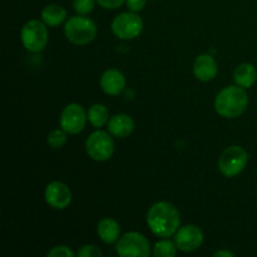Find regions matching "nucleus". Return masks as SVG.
I'll return each instance as SVG.
<instances>
[{
  "label": "nucleus",
  "instance_id": "9",
  "mask_svg": "<svg viewBox=\"0 0 257 257\" xmlns=\"http://www.w3.org/2000/svg\"><path fill=\"white\" fill-rule=\"evenodd\" d=\"M88 114H85V110L82 105L70 103L60 114V127L68 135H78L84 130Z\"/></svg>",
  "mask_w": 257,
  "mask_h": 257
},
{
  "label": "nucleus",
  "instance_id": "17",
  "mask_svg": "<svg viewBox=\"0 0 257 257\" xmlns=\"http://www.w3.org/2000/svg\"><path fill=\"white\" fill-rule=\"evenodd\" d=\"M67 19V10L57 4H50L43 9L42 20L48 27H58Z\"/></svg>",
  "mask_w": 257,
  "mask_h": 257
},
{
  "label": "nucleus",
  "instance_id": "23",
  "mask_svg": "<svg viewBox=\"0 0 257 257\" xmlns=\"http://www.w3.org/2000/svg\"><path fill=\"white\" fill-rule=\"evenodd\" d=\"M78 256L79 257H97L102 256V251L93 245H85L78 251Z\"/></svg>",
  "mask_w": 257,
  "mask_h": 257
},
{
  "label": "nucleus",
  "instance_id": "2",
  "mask_svg": "<svg viewBox=\"0 0 257 257\" xmlns=\"http://www.w3.org/2000/svg\"><path fill=\"white\" fill-rule=\"evenodd\" d=\"M248 105V95L242 87H226L215 99L216 112L225 118H237Z\"/></svg>",
  "mask_w": 257,
  "mask_h": 257
},
{
  "label": "nucleus",
  "instance_id": "20",
  "mask_svg": "<svg viewBox=\"0 0 257 257\" xmlns=\"http://www.w3.org/2000/svg\"><path fill=\"white\" fill-rule=\"evenodd\" d=\"M67 143V132L64 130H54L48 136V145L52 148H62Z\"/></svg>",
  "mask_w": 257,
  "mask_h": 257
},
{
  "label": "nucleus",
  "instance_id": "15",
  "mask_svg": "<svg viewBox=\"0 0 257 257\" xmlns=\"http://www.w3.org/2000/svg\"><path fill=\"white\" fill-rule=\"evenodd\" d=\"M97 232L103 242L110 245V243L119 240L120 227L119 225H118L117 221L113 220V218L110 217H107L103 218V220L98 223Z\"/></svg>",
  "mask_w": 257,
  "mask_h": 257
},
{
  "label": "nucleus",
  "instance_id": "1",
  "mask_svg": "<svg viewBox=\"0 0 257 257\" xmlns=\"http://www.w3.org/2000/svg\"><path fill=\"white\" fill-rule=\"evenodd\" d=\"M181 216L177 208L170 202L161 201L155 203L147 213V225L153 235L158 237H171L178 231Z\"/></svg>",
  "mask_w": 257,
  "mask_h": 257
},
{
  "label": "nucleus",
  "instance_id": "11",
  "mask_svg": "<svg viewBox=\"0 0 257 257\" xmlns=\"http://www.w3.org/2000/svg\"><path fill=\"white\" fill-rule=\"evenodd\" d=\"M45 201L55 210H64L72 202V192L65 183L54 181L45 188Z\"/></svg>",
  "mask_w": 257,
  "mask_h": 257
},
{
  "label": "nucleus",
  "instance_id": "5",
  "mask_svg": "<svg viewBox=\"0 0 257 257\" xmlns=\"http://www.w3.org/2000/svg\"><path fill=\"white\" fill-rule=\"evenodd\" d=\"M248 155L240 146H231L226 148L218 160V168L226 177H235L245 170Z\"/></svg>",
  "mask_w": 257,
  "mask_h": 257
},
{
  "label": "nucleus",
  "instance_id": "3",
  "mask_svg": "<svg viewBox=\"0 0 257 257\" xmlns=\"http://www.w3.org/2000/svg\"><path fill=\"white\" fill-rule=\"evenodd\" d=\"M67 39L75 45H87L97 35V27L94 22L84 15L72 17L64 27Z\"/></svg>",
  "mask_w": 257,
  "mask_h": 257
},
{
  "label": "nucleus",
  "instance_id": "13",
  "mask_svg": "<svg viewBox=\"0 0 257 257\" xmlns=\"http://www.w3.org/2000/svg\"><path fill=\"white\" fill-rule=\"evenodd\" d=\"M100 88L108 95H118L125 88V78L118 69H108L100 77Z\"/></svg>",
  "mask_w": 257,
  "mask_h": 257
},
{
  "label": "nucleus",
  "instance_id": "18",
  "mask_svg": "<svg viewBox=\"0 0 257 257\" xmlns=\"http://www.w3.org/2000/svg\"><path fill=\"white\" fill-rule=\"evenodd\" d=\"M88 119L93 127L100 128L107 124L109 120V112L105 105L97 103V104H93L88 110Z\"/></svg>",
  "mask_w": 257,
  "mask_h": 257
},
{
  "label": "nucleus",
  "instance_id": "16",
  "mask_svg": "<svg viewBox=\"0 0 257 257\" xmlns=\"http://www.w3.org/2000/svg\"><path fill=\"white\" fill-rule=\"evenodd\" d=\"M233 79L236 84L242 88H250L255 84L257 80V70L250 63H243L240 64L235 69L233 73Z\"/></svg>",
  "mask_w": 257,
  "mask_h": 257
},
{
  "label": "nucleus",
  "instance_id": "7",
  "mask_svg": "<svg viewBox=\"0 0 257 257\" xmlns=\"http://www.w3.org/2000/svg\"><path fill=\"white\" fill-rule=\"evenodd\" d=\"M112 30L119 39H135L142 33L143 20L133 12L122 13L113 19Z\"/></svg>",
  "mask_w": 257,
  "mask_h": 257
},
{
  "label": "nucleus",
  "instance_id": "25",
  "mask_svg": "<svg viewBox=\"0 0 257 257\" xmlns=\"http://www.w3.org/2000/svg\"><path fill=\"white\" fill-rule=\"evenodd\" d=\"M125 0H97L98 4L104 9H117Z\"/></svg>",
  "mask_w": 257,
  "mask_h": 257
},
{
  "label": "nucleus",
  "instance_id": "12",
  "mask_svg": "<svg viewBox=\"0 0 257 257\" xmlns=\"http://www.w3.org/2000/svg\"><path fill=\"white\" fill-rule=\"evenodd\" d=\"M217 63L210 54H201L193 63L195 77L201 82H210L217 75Z\"/></svg>",
  "mask_w": 257,
  "mask_h": 257
},
{
  "label": "nucleus",
  "instance_id": "24",
  "mask_svg": "<svg viewBox=\"0 0 257 257\" xmlns=\"http://www.w3.org/2000/svg\"><path fill=\"white\" fill-rule=\"evenodd\" d=\"M146 3H147V0H125L127 8L130 9V12L133 13L141 12L146 7Z\"/></svg>",
  "mask_w": 257,
  "mask_h": 257
},
{
  "label": "nucleus",
  "instance_id": "22",
  "mask_svg": "<svg viewBox=\"0 0 257 257\" xmlns=\"http://www.w3.org/2000/svg\"><path fill=\"white\" fill-rule=\"evenodd\" d=\"M49 257H74V252L68 246H55L48 252Z\"/></svg>",
  "mask_w": 257,
  "mask_h": 257
},
{
  "label": "nucleus",
  "instance_id": "10",
  "mask_svg": "<svg viewBox=\"0 0 257 257\" xmlns=\"http://www.w3.org/2000/svg\"><path fill=\"white\" fill-rule=\"evenodd\" d=\"M203 242V233L201 228L195 225H187L181 227L175 233V243L178 250L183 252L196 251Z\"/></svg>",
  "mask_w": 257,
  "mask_h": 257
},
{
  "label": "nucleus",
  "instance_id": "8",
  "mask_svg": "<svg viewBox=\"0 0 257 257\" xmlns=\"http://www.w3.org/2000/svg\"><path fill=\"white\" fill-rule=\"evenodd\" d=\"M115 250L119 256L147 257L150 256V243L147 238L138 232H127L117 241Z\"/></svg>",
  "mask_w": 257,
  "mask_h": 257
},
{
  "label": "nucleus",
  "instance_id": "4",
  "mask_svg": "<svg viewBox=\"0 0 257 257\" xmlns=\"http://www.w3.org/2000/svg\"><path fill=\"white\" fill-rule=\"evenodd\" d=\"M20 38L27 50L32 53L42 52L48 44V29L45 23L37 19L29 20L23 27Z\"/></svg>",
  "mask_w": 257,
  "mask_h": 257
},
{
  "label": "nucleus",
  "instance_id": "19",
  "mask_svg": "<svg viewBox=\"0 0 257 257\" xmlns=\"http://www.w3.org/2000/svg\"><path fill=\"white\" fill-rule=\"evenodd\" d=\"M153 255L156 257H175L177 255V246L170 240L158 241L153 250Z\"/></svg>",
  "mask_w": 257,
  "mask_h": 257
},
{
  "label": "nucleus",
  "instance_id": "21",
  "mask_svg": "<svg viewBox=\"0 0 257 257\" xmlns=\"http://www.w3.org/2000/svg\"><path fill=\"white\" fill-rule=\"evenodd\" d=\"M74 10L80 15H87L94 9V0H73Z\"/></svg>",
  "mask_w": 257,
  "mask_h": 257
},
{
  "label": "nucleus",
  "instance_id": "6",
  "mask_svg": "<svg viewBox=\"0 0 257 257\" xmlns=\"http://www.w3.org/2000/svg\"><path fill=\"white\" fill-rule=\"evenodd\" d=\"M85 151L92 160L97 162H104L113 156L114 142L107 132L95 131L88 137L85 142Z\"/></svg>",
  "mask_w": 257,
  "mask_h": 257
},
{
  "label": "nucleus",
  "instance_id": "14",
  "mask_svg": "<svg viewBox=\"0 0 257 257\" xmlns=\"http://www.w3.org/2000/svg\"><path fill=\"white\" fill-rule=\"evenodd\" d=\"M108 132L118 138L128 137L135 130V120L128 114H115L108 120Z\"/></svg>",
  "mask_w": 257,
  "mask_h": 257
},
{
  "label": "nucleus",
  "instance_id": "26",
  "mask_svg": "<svg viewBox=\"0 0 257 257\" xmlns=\"http://www.w3.org/2000/svg\"><path fill=\"white\" fill-rule=\"evenodd\" d=\"M215 256H216V257H217V256L232 257V256H235V255H233V253L231 252V251H218V252H216V253H215Z\"/></svg>",
  "mask_w": 257,
  "mask_h": 257
}]
</instances>
